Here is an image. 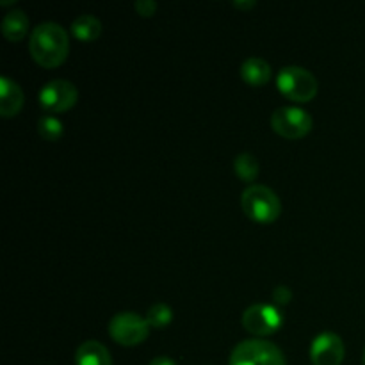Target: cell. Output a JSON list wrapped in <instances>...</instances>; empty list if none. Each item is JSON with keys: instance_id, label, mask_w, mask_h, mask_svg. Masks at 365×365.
<instances>
[{"instance_id": "cell-20", "label": "cell", "mask_w": 365, "mask_h": 365, "mask_svg": "<svg viewBox=\"0 0 365 365\" xmlns=\"http://www.w3.org/2000/svg\"><path fill=\"white\" fill-rule=\"evenodd\" d=\"M234 4L235 7H237V9H242V11H248V9H253V7L257 6V2L255 0H234Z\"/></svg>"}, {"instance_id": "cell-16", "label": "cell", "mask_w": 365, "mask_h": 365, "mask_svg": "<svg viewBox=\"0 0 365 365\" xmlns=\"http://www.w3.org/2000/svg\"><path fill=\"white\" fill-rule=\"evenodd\" d=\"M146 321H148L150 328L163 330V328H166L173 321V309L163 302L153 303L148 309V312H146Z\"/></svg>"}, {"instance_id": "cell-13", "label": "cell", "mask_w": 365, "mask_h": 365, "mask_svg": "<svg viewBox=\"0 0 365 365\" xmlns=\"http://www.w3.org/2000/svg\"><path fill=\"white\" fill-rule=\"evenodd\" d=\"M4 38L11 43L21 41L29 32V16L24 9H11L4 14L0 25Z\"/></svg>"}, {"instance_id": "cell-4", "label": "cell", "mask_w": 365, "mask_h": 365, "mask_svg": "<svg viewBox=\"0 0 365 365\" xmlns=\"http://www.w3.org/2000/svg\"><path fill=\"white\" fill-rule=\"evenodd\" d=\"M230 365H287L282 349L266 339H246L230 355Z\"/></svg>"}, {"instance_id": "cell-18", "label": "cell", "mask_w": 365, "mask_h": 365, "mask_svg": "<svg viewBox=\"0 0 365 365\" xmlns=\"http://www.w3.org/2000/svg\"><path fill=\"white\" fill-rule=\"evenodd\" d=\"M271 298H273L274 305H289L292 299V291L287 285H277L271 292Z\"/></svg>"}, {"instance_id": "cell-7", "label": "cell", "mask_w": 365, "mask_h": 365, "mask_svg": "<svg viewBox=\"0 0 365 365\" xmlns=\"http://www.w3.org/2000/svg\"><path fill=\"white\" fill-rule=\"evenodd\" d=\"M314 120L309 110L296 106L278 107L271 114V128L285 139H302L312 130Z\"/></svg>"}, {"instance_id": "cell-11", "label": "cell", "mask_w": 365, "mask_h": 365, "mask_svg": "<svg viewBox=\"0 0 365 365\" xmlns=\"http://www.w3.org/2000/svg\"><path fill=\"white\" fill-rule=\"evenodd\" d=\"M271 73H273L271 64L264 57L252 56L241 64V78L246 84L255 86V88L267 84L271 81Z\"/></svg>"}, {"instance_id": "cell-2", "label": "cell", "mask_w": 365, "mask_h": 365, "mask_svg": "<svg viewBox=\"0 0 365 365\" xmlns=\"http://www.w3.org/2000/svg\"><path fill=\"white\" fill-rule=\"evenodd\" d=\"M242 212L257 223H273L282 214V202L277 192L262 184H252L241 195Z\"/></svg>"}, {"instance_id": "cell-10", "label": "cell", "mask_w": 365, "mask_h": 365, "mask_svg": "<svg viewBox=\"0 0 365 365\" xmlns=\"http://www.w3.org/2000/svg\"><path fill=\"white\" fill-rule=\"evenodd\" d=\"M24 89L20 84L6 75L0 77V114L4 118H14L24 107Z\"/></svg>"}, {"instance_id": "cell-5", "label": "cell", "mask_w": 365, "mask_h": 365, "mask_svg": "<svg viewBox=\"0 0 365 365\" xmlns=\"http://www.w3.org/2000/svg\"><path fill=\"white\" fill-rule=\"evenodd\" d=\"M109 335L121 346H139L148 339L150 324L146 317L139 316L138 312L125 310L110 317Z\"/></svg>"}, {"instance_id": "cell-21", "label": "cell", "mask_w": 365, "mask_h": 365, "mask_svg": "<svg viewBox=\"0 0 365 365\" xmlns=\"http://www.w3.org/2000/svg\"><path fill=\"white\" fill-rule=\"evenodd\" d=\"M148 365H177V362L170 356H155Z\"/></svg>"}, {"instance_id": "cell-6", "label": "cell", "mask_w": 365, "mask_h": 365, "mask_svg": "<svg viewBox=\"0 0 365 365\" xmlns=\"http://www.w3.org/2000/svg\"><path fill=\"white\" fill-rule=\"evenodd\" d=\"M242 328L257 337H267L277 334L284 324V314L271 303H255L242 312Z\"/></svg>"}, {"instance_id": "cell-14", "label": "cell", "mask_w": 365, "mask_h": 365, "mask_svg": "<svg viewBox=\"0 0 365 365\" xmlns=\"http://www.w3.org/2000/svg\"><path fill=\"white\" fill-rule=\"evenodd\" d=\"M71 34L81 41H95L102 34V21L95 14H78L73 21H71Z\"/></svg>"}, {"instance_id": "cell-8", "label": "cell", "mask_w": 365, "mask_h": 365, "mask_svg": "<svg viewBox=\"0 0 365 365\" xmlns=\"http://www.w3.org/2000/svg\"><path fill=\"white\" fill-rule=\"evenodd\" d=\"M39 106L50 114L66 113L77 103L78 89L66 78H53L39 89Z\"/></svg>"}, {"instance_id": "cell-3", "label": "cell", "mask_w": 365, "mask_h": 365, "mask_svg": "<svg viewBox=\"0 0 365 365\" xmlns=\"http://www.w3.org/2000/svg\"><path fill=\"white\" fill-rule=\"evenodd\" d=\"M277 86L285 98L299 103L310 102V100L316 98L317 89H319L316 75L307 70V68L296 66V64L284 66L278 71Z\"/></svg>"}, {"instance_id": "cell-17", "label": "cell", "mask_w": 365, "mask_h": 365, "mask_svg": "<svg viewBox=\"0 0 365 365\" xmlns=\"http://www.w3.org/2000/svg\"><path fill=\"white\" fill-rule=\"evenodd\" d=\"M38 134L46 141H57L64 134L63 121L57 116H52V114L41 116L38 120Z\"/></svg>"}, {"instance_id": "cell-9", "label": "cell", "mask_w": 365, "mask_h": 365, "mask_svg": "<svg viewBox=\"0 0 365 365\" xmlns=\"http://www.w3.org/2000/svg\"><path fill=\"white\" fill-rule=\"evenodd\" d=\"M344 355V341L334 331H321L310 344V360L314 365H341Z\"/></svg>"}, {"instance_id": "cell-1", "label": "cell", "mask_w": 365, "mask_h": 365, "mask_svg": "<svg viewBox=\"0 0 365 365\" xmlns=\"http://www.w3.org/2000/svg\"><path fill=\"white\" fill-rule=\"evenodd\" d=\"M29 52L39 66H61L70 52V34L57 21L38 24L29 38Z\"/></svg>"}, {"instance_id": "cell-22", "label": "cell", "mask_w": 365, "mask_h": 365, "mask_svg": "<svg viewBox=\"0 0 365 365\" xmlns=\"http://www.w3.org/2000/svg\"><path fill=\"white\" fill-rule=\"evenodd\" d=\"M362 365H365V348H364V356H362Z\"/></svg>"}, {"instance_id": "cell-12", "label": "cell", "mask_w": 365, "mask_h": 365, "mask_svg": "<svg viewBox=\"0 0 365 365\" xmlns=\"http://www.w3.org/2000/svg\"><path fill=\"white\" fill-rule=\"evenodd\" d=\"M75 364L77 365H113L110 353L102 342L84 341L75 351Z\"/></svg>"}, {"instance_id": "cell-19", "label": "cell", "mask_w": 365, "mask_h": 365, "mask_svg": "<svg viewBox=\"0 0 365 365\" xmlns=\"http://www.w3.org/2000/svg\"><path fill=\"white\" fill-rule=\"evenodd\" d=\"M134 7H135V11H138L139 16H145V18L153 16V14H155V11L159 9V6H157L155 0H135Z\"/></svg>"}, {"instance_id": "cell-15", "label": "cell", "mask_w": 365, "mask_h": 365, "mask_svg": "<svg viewBox=\"0 0 365 365\" xmlns=\"http://www.w3.org/2000/svg\"><path fill=\"white\" fill-rule=\"evenodd\" d=\"M234 170H235V175H237L241 180L248 182V184L252 185V182L255 180L257 175H259L260 164L253 153L242 152L234 159Z\"/></svg>"}]
</instances>
